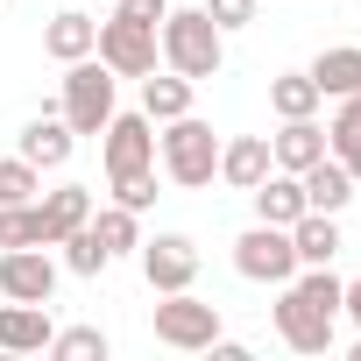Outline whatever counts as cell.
Masks as SVG:
<instances>
[{
	"label": "cell",
	"mask_w": 361,
	"mask_h": 361,
	"mask_svg": "<svg viewBox=\"0 0 361 361\" xmlns=\"http://www.w3.org/2000/svg\"><path fill=\"white\" fill-rule=\"evenodd\" d=\"M276 340L290 354H333V326H340V276L326 269H298L290 283H276Z\"/></svg>",
	"instance_id": "obj_1"
},
{
	"label": "cell",
	"mask_w": 361,
	"mask_h": 361,
	"mask_svg": "<svg viewBox=\"0 0 361 361\" xmlns=\"http://www.w3.org/2000/svg\"><path fill=\"white\" fill-rule=\"evenodd\" d=\"M156 170L170 177L177 192H206L213 170H220V135H213V121H199V114L163 121V128H156Z\"/></svg>",
	"instance_id": "obj_2"
},
{
	"label": "cell",
	"mask_w": 361,
	"mask_h": 361,
	"mask_svg": "<svg viewBox=\"0 0 361 361\" xmlns=\"http://www.w3.org/2000/svg\"><path fill=\"white\" fill-rule=\"evenodd\" d=\"M156 50H163L170 71H185L192 85L199 78H220V64H227V36L213 29L206 8H170L163 29H156Z\"/></svg>",
	"instance_id": "obj_3"
},
{
	"label": "cell",
	"mask_w": 361,
	"mask_h": 361,
	"mask_svg": "<svg viewBox=\"0 0 361 361\" xmlns=\"http://www.w3.org/2000/svg\"><path fill=\"white\" fill-rule=\"evenodd\" d=\"M114 92H121V78L99 64V57H78V64H64V99H57V114H64V128L71 135H99L121 106H114Z\"/></svg>",
	"instance_id": "obj_4"
},
{
	"label": "cell",
	"mask_w": 361,
	"mask_h": 361,
	"mask_svg": "<svg viewBox=\"0 0 361 361\" xmlns=\"http://www.w3.org/2000/svg\"><path fill=\"white\" fill-rule=\"evenodd\" d=\"M156 340L177 347V354H206V347L220 340V305H206V298H192V290H163V305H156Z\"/></svg>",
	"instance_id": "obj_5"
},
{
	"label": "cell",
	"mask_w": 361,
	"mask_h": 361,
	"mask_svg": "<svg viewBox=\"0 0 361 361\" xmlns=\"http://www.w3.org/2000/svg\"><path fill=\"white\" fill-rule=\"evenodd\" d=\"M234 269H241L248 283H290V276H298L290 227H269V220H255V227L234 241Z\"/></svg>",
	"instance_id": "obj_6"
},
{
	"label": "cell",
	"mask_w": 361,
	"mask_h": 361,
	"mask_svg": "<svg viewBox=\"0 0 361 361\" xmlns=\"http://www.w3.org/2000/svg\"><path fill=\"white\" fill-rule=\"evenodd\" d=\"M92 57L114 71V78H149L156 64H163V50H156V29H142V22H99V43H92Z\"/></svg>",
	"instance_id": "obj_7"
},
{
	"label": "cell",
	"mask_w": 361,
	"mask_h": 361,
	"mask_svg": "<svg viewBox=\"0 0 361 361\" xmlns=\"http://www.w3.org/2000/svg\"><path fill=\"white\" fill-rule=\"evenodd\" d=\"M135 262H142V283H149L156 298L199 283V241H192V234H156V241L135 248Z\"/></svg>",
	"instance_id": "obj_8"
},
{
	"label": "cell",
	"mask_w": 361,
	"mask_h": 361,
	"mask_svg": "<svg viewBox=\"0 0 361 361\" xmlns=\"http://www.w3.org/2000/svg\"><path fill=\"white\" fill-rule=\"evenodd\" d=\"M57 262L50 248H0V298H22V305H50L57 298Z\"/></svg>",
	"instance_id": "obj_9"
},
{
	"label": "cell",
	"mask_w": 361,
	"mask_h": 361,
	"mask_svg": "<svg viewBox=\"0 0 361 361\" xmlns=\"http://www.w3.org/2000/svg\"><path fill=\"white\" fill-rule=\"evenodd\" d=\"M99 156H106V177L149 170V163H156V121H149V114H114V121L99 128Z\"/></svg>",
	"instance_id": "obj_10"
},
{
	"label": "cell",
	"mask_w": 361,
	"mask_h": 361,
	"mask_svg": "<svg viewBox=\"0 0 361 361\" xmlns=\"http://www.w3.org/2000/svg\"><path fill=\"white\" fill-rule=\"evenodd\" d=\"M50 333H57L50 305H22V298L0 305V354H50Z\"/></svg>",
	"instance_id": "obj_11"
},
{
	"label": "cell",
	"mask_w": 361,
	"mask_h": 361,
	"mask_svg": "<svg viewBox=\"0 0 361 361\" xmlns=\"http://www.w3.org/2000/svg\"><path fill=\"white\" fill-rule=\"evenodd\" d=\"M298 185H305V213H347V206H354V192H361L333 149H326L312 170H298Z\"/></svg>",
	"instance_id": "obj_12"
},
{
	"label": "cell",
	"mask_w": 361,
	"mask_h": 361,
	"mask_svg": "<svg viewBox=\"0 0 361 361\" xmlns=\"http://www.w3.org/2000/svg\"><path fill=\"white\" fill-rule=\"evenodd\" d=\"M276 163H269V135H227L220 142V185H234V192H255L262 177H269Z\"/></svg>",
	"instance_id": "obj_13"
},
{
	"label": "cell",
	"mask_w": 361,
	"mask_h": 361,
	"mask_svg": "<svg viewBox=\"0 0 361 361\" xmlns=\"http://www.w3.org/2000/svg\"><path fill=\"white\" fill-rule=\"evenodd\" d=\"M36 220H43V241L57 248L64 234H78L92 220V192L85 185H57V192H36Z\"/></svg>",
	"instance_id": "obj_14"
},
{
	"label": "cell",
	"mask_w": 361,
	"mask_h": 361,
	"mask_svg": "<svg viewBox=\"0 0 361 361\" xmlns=\"http://www.w3.org/2000/svg\"><path fill=\"white\" fill-rule=\"evenodd\" d=\"M319 156H326V128H319L312 114H305V121H283V128L269 135V163H276V170H290V177H298V170H312Z\"/></svg>",
	"instance_id": "obj_15"
},
{
	"label": "cell",
	"mask_w": 361,
	"mask_h": 361,
	"mask_svg": "<svg viewBox=\"0 0 361 361\" xmlns=\"http://www.w3.org/2000/svg\"><path fill=\"white\" fill-rule=\"evenodd\" d=\"M71 149H78V135L64 128V114H36V121L22 128V156H29L36 170H64Z\"/></svg>",
	"instance_id": "obj_16"
},
{
	"label": "cell",
	"mask_w": 361,
	"mask_h": 361,
	"mask_svg": "<svg viewBox=\"0 0 361 361\" xmlns=\"http://www.w3.org/2000/svg\"><path fill=\"white\" fill-rule=\"evenodd\" d=\"M290 248H298V269H326L340 255V213H298L290 220Z\"/></svg>",
	"instance_id": "obj_17"
},
{
	"label": "cell",
	"mask_w": 361,
	"mask_h": 361,
	"mask_svg": "<svg viewBox=\"0 0 361 361\" xmlns=\"http://www.w3.org/2000/svg\"><path fill=\"white\" fill-rule=\"evenodd\" d=\"M305 71H312V85H319L326 99H347V92H361V43H333V50H319Z\"/></svg>",
	"instance_id": "obj_18"
},
{
	"label": "cell",
	"mask_w": 361,
	"mask_h": 361,
	"mask_svg": "<svg viewBox=\"0 0 361 361\" xmlns=\"http://www.w3.org/2000/svg\"><path fill=\"white\" fill-rule=\"evenodd\" d=\"M142 114H149L156 128L177 121V114H192V78H185V71H170V64L149 71V78H142Z\"/></svg>",
	"instance_id": "obj_19"
},
{
	"label": "cell",
	"mask_w": 361,
	"mask_h": 361,
	"mask_svg": "<svg viewBox=\"0 0 361 361\" xmlns=\"http://www.w3.org/2000/svg\"><path fill=\"white\" fill-rule=\"evenodd\" d=\"M248 199H255V220H269V227H290V220L305 213V185H298L290 170H269Z\"/></svg>",
	"instance_id": "obj_20"
},
{
	"label": "cell",
	"mask_w": 361,
	"mask_h": 361,
	"mask_svg": "<svg viewBox=\"0 0 361 361\" xmlns=\"http://www.w3.org/2000/svg\"><path fill=\"white\" fill-rule=\"evenodd\" d=\"M92 43H99V22L92 15H50V29H43V50L57 57V64H78V57H92Z\"/></svg>",
	"instance_id": "obj_21"
},
{
	"label": "cell",
	"mask_w": 361,
	"mask_h": 361,
	"mask_svg": "<svg viewBox=\"0 0 361 361\" xmlns=\"http://www.w3.org/2000/svg\"><path fill=\"white\" fill-rule=\"evenodd\" d=\"M326 106V92L312 85V71H276L269 78V114L276 121H305V114H319Z\"/></svg>",
	"instance_id": "obj_22"
},
{
	"label": "cell",
	"mask_w": 361,
	"mask_h": 361,
	"mask_svg": "<svg viewBox=\"0 0 361 361\" xmlns=\"http://www.w3.org/2000/svg\"><path fill=\"white\" fill-rule=\"evenodd\" d=\"M326 149L347 163V177L361 185V92H347L340 106H333V128H326Z\"/></svg>",
	"instance_id": "obj_23"
},
{
	"label": "cell",
	"mask_w": 361,
	"mask_h": 361,
	"mask_svg": "<svg viewBox=\"0 0 361 361\" xmlns=\"http://www.w3.org/2000/svg\"><path fill=\"white\" fill-rule=\"evenodd\" d=\"M85 227H92V234H99V248H106V255H114V262H121V255H135V248H142V213H128V206H106V213H99V206H92V220H85Z\"/></svg>",
	"instance_id": "obj_24"
},
{
	"label": "cell",
	"mask_w": 361,
	"mask_h": 361,
	"mask_svg": "<svg viewBox=\"0 0 361 361\" xmlns=\"http://www.w3.org/2000/svg\"><path fill=\"white\" fill-rule=\"evenodd\" d=\"M57 248H64V269H71V276H85V283L114 269V255L99 248V234H92V227H78V234H64Z\"/></svg>",
	"instance_id": "obj_25"
},
{
	"label": "cell",
	"mask_w": 361,
	"mask_h": 361,
	"mask_svg": "<svg viewBox=\"0 0 361 361\" xmlns=\"http://www.w3.org/2000/svg\"><path fill=\"white\" fill-rule=\"evenodd\" d=\"M50 354H57V361H106L114 340H106L99 326H64V333H50Z\"/></svg>",
	"instance_id": "obj_26"
},
{
	"label": "cell",
	"mask_w": 361,
	"mask_h": 361,
	"mask_svg": "<svg viewBox=\"0 0 361 361\" xmlns=\"http://www.w3.org/2000/svg\"><path fill=\"white\" fill-rule=\"evenodd\" d=\"M43 192V170L29 156H0V206H29Z\"/></svg>",
	"instance_id": "obj_27"
},
{
	"label": "cell",
	"mask_w": 361,
	"mask_h": 361,
	"mask_svg": "<svg viewBox=\"0 0 361 361\" xmlns=\"http://www.w3.org/2000/svg\"><path fill=\"white\" fill-rule=\"evenodd\" d=\"M0 248H50L43 220H36V199L29 206H0Z\"/></svg>",
	"instance_id": "obj_28"
},
{
	"label": "cell",
	"mask_w": 361,
	"mask_h": 361,
	"mask_svg": "<svg viewBox=\"0 0 361 361\" xmlns=\"http://www.w3.org/2000/svg\"><path fill=\"white\" fill-rule=\"evenodd\" d=\"M106 185H114V206L149 213V206H156V163H149V170H121V177H106Z\"/></svg>",
	"instance_id": "obj_29"
},
{
	"label": "cell",
	"mask_w": 361,
	"mask_h": 361,
	"mask_svg": "<svg viewBox=\"0 0 361 361\" xmlns=\"http://www.w3.org/2000/svg\"><path fill=\"white\" fill-rule=\"evenodd\" d=\"M199 8L213 15V29H220V36H234V29H248V22H255V0H199Z\"/></svg>",
	"instance_id": "obj_30"
},
{
	"label": "cell",
	"mask_w": 361,
	"mask_h": 361,
	"mask_svg": "<svg viewBox=\"0 0 361 361\" xmlns=\"http://www.w3.org/2000/svg\"><path fill=\"white\" fill-rule=\"evenodd\" d=\"M114 15H121V22H142V29H163L170 0H114Z\"/></svg>",
	"instance_id": "obj_31"
},
{
	"label": "cell",
	"mask_w": 361,
	"mask_h": 361,
	"mask_svg": "<svg viewBox=\"0 0 361 361\" xmlns=\"http://www.w3.org/2000/svg\"><path fill=\"white\" fill-rule=\"evenodd\" d=\"M340 312H347V319H354V333H361V276H354V283H340Z\"/></svg>",
	"instance_id": "obj_32"
},
{
	"label": "cell",
	"mask_w": 361,
	"mask_h": 361,
	"mask_svg": "<svg viewBox=\"0 0 361 361\" xmlns=\"http://www.w3.org/2000/svg\"><path fill=\"white\" fill-rule=\"evenodd\" d=\"M347 361H361V340H354V347H347Z\"/></svg>",
	"instance_id": "obj_33"
}]
</instances>
